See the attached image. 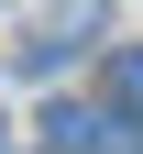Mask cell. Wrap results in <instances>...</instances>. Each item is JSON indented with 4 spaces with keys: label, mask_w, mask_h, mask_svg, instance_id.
I'll return each mask as SVG.
<instances>
[{
    "label": "cell",
    "mask_w": 143,
    "mask_h": 154,
    "mask_svg": "<svg viewBox=\"0 0 143 154\" xmlns=\"http://www.w3.org/2000/svg\"><path fill=\"white\" fill-rule=\"evenodd\" d=\"M55 154H121V121H99V110H55Z\"/></svg>",
    "instance_id": "1"
},
{
    "label": "cell",
    "mask_w": 143,
    "mask_h": 154,
    "mask_svg": "<svg viewBox=\"0 0 143 154\" xmlns=\"http://www.w3.org/2000/svg\"><path fill=\"white\" fill-rule=\"evenodd\" d=\"M110 99H121V110L143 121V44H132V55H110Z\"/></svg>",
    "instance_id": "2"
}]
</instances>
